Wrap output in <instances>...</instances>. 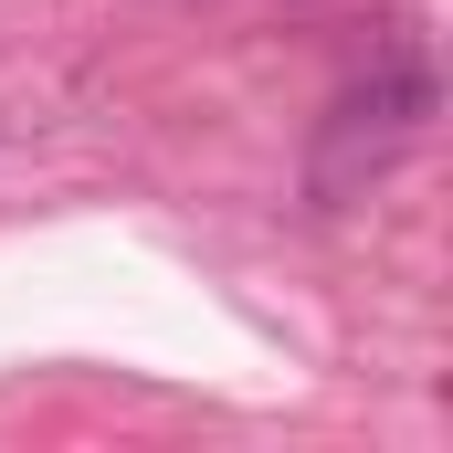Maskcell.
Wrapping results in <instances>:
<instances>
[{
	"label": "cell",
	"instance_id": "cell-1",
	"mask_svg": "<svg viewBox=\"0 0 453 453\" xmlns=\"http://www.w3.org/2000/svg\"><path fill=\"white\" fill-rule=\"evenodd\" d=\"M433 116H443L433 64L422 53H380L358 85H338V106H327V190H338L348 169H380L390 148H411Z\"/></svg>",
	"mask_w": 453,
	"mask_h": 453
}]
</instances>
